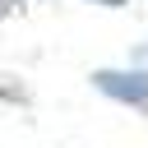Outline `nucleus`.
Instances as JSON below:
<instances>
[{
    "mask_svg": "<svg viewBox=\"0 0 148 148\" xmlns=\"http://www.w3.org/2000/svg\"><path fill=\"white\" fill-rule=\"evenodd\" d=\"M92 88L125 102V106H148V74L143 69H92Z\"/></svg>",
    "mask_w": 148,
    "mask_h": 148,
    "instance_id": "1",
    "label": "nucleus"
},
{
    "mask_svg": "<svg viewBox=\"0 0 148 148\" xmlns=\"http://www.w3.org/2000/svg\"><path fill=\"white\" fill-rule=\"evenodd\" d=\"M134 69H143V74H148V42H143V46H134Z\"/></svg>",
    "mask_w": 148,
    "mask_h": 148,
    "instance_id": "2",
    "label": "nucleus"
},
{
    "mask_svg": "<svg viewBox=\"0 0 148 148\" xmlns=\"http://www.w3.org/2000/svg\"><path fill=\"white\" fill-rule=\"evenodd\" d=\"M88 5H102V9H120V5H130V0H88Z\"/></svg>",
    "mask_w": 148,
    "mask_h": 148,
    "instance_id": "3",
    "label": "nucleus"
},
{
    "mask_svg": "<svg viewBox=\"0 0 148 148\" xmlns=\"http://www.w3.org/2000/svg\"><path fill=\"white\" fill-rule=\"evenodd\" d=\"M5 14H9V0H0V18H5Z\"/></svg>",
    "mask_w": 148,
    "mask_h": 148,
    "instance_id": "4",
    "label": "nucleus"
}]
</instances>
